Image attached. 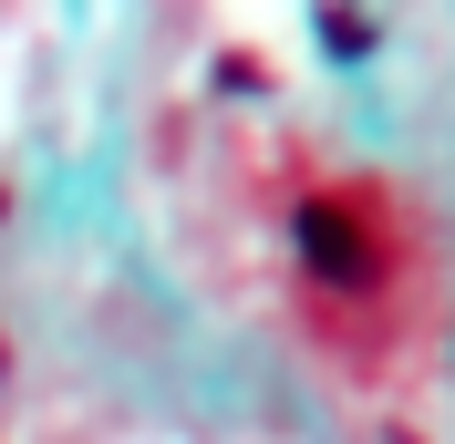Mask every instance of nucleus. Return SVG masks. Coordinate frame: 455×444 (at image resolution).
Here are the masks:
<instances>
[{
  "label": "nucleus",
  "instance_id": "obj_1",
  "mask_svg": "<svg viewBox=\"0 0 455 444\" xmlns=\"http://www.w3.org/2000/svg\"><path fill=\"white\" fill-rule=\"evenodd\" d=\"M290 249H300V279H311L321 300L383 289V238H372L363 196H300L290 207Z\"/></svg>",
  "mask_w": 455,
  "mask_h": 444
},
{
  "label": "nucleus",
  "instance_id": "obj_3",
  "mask_svg": "<svg viewBox=\"0 0 455 444\" xmlns=\"http://www.w3.org/2000/svg\"><path fill=\"white\" fill-rule=\"evenodd\" d=\"M0 218H11V196H0Z\"/></svg>",
  "mask_w": 455,
  "mask_h": 444
},
{
  "label": "nucleus",
  "instance_id": "obj_4",
  "mask_svg": "<svg viewBox=\"0 0 455 444\" xmlns=\"http://www.w3.org/2000/svg\"><path fill=\"white\" fill-rule=\"evenodd\" d=\"M0 372H11V361H0Z\"/></svg>",
  "mask_w": 455,
  "mask_h": 444
},
{
  "label": "nucleus",
  "instance_id": "obj_2",
  "mask_svg": "<svg viewBox=\"0 0 455 444\" xmlns=\"http://www.w3.org/2000/svg\"><path fill=\"white\" fill-rule=\"evenodd\" d=\"M321 42H331L341 62H352V52H372V11H321Z\"/></svg>",
  "mask_w": 455,
  "mask_h": 444
}]
</instances>
